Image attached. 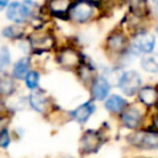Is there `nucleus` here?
I'll return each mask as SVG.
<instances>
[{
	"label": "nucleus",
	"mask_w": 158,
	"mask_h": 158,
	"mask_svg": "<svg viewBox=\"0 0 158 158\" xmlns=\"http://www.w3.org/2000/svg\"><path fill=\"white\" fill-rule=\"evenodd\" d=\"M118 85L126 95H133L141 85V77L135 70L125 72L118 79Z\"/></svg>",
	"instance_id": "obj_1"
},
{
	"label": "nucleus",
	"mask_w": 158,
	"mask_h": 158,
	"mask_svg": "<svg viewBox=\"0 0 158 158\" xmlns=\"http://www.w3.org/2000/svg\"><path fill=\"white\" fill-rule=\"evenodd\" d=\"M31 15V9L28 6V4H22V2H12L10 5H7V10H6V16L9 20L16 22V23H21L25 22L27 20V17Z\"/></svg>",
	"instance_id": "obj_2"
},
{
	"label": "nucleus",
	"mask_w": 158,
	"mask_h": 158,
	"mask_svg": "<svg viewBox=\"0 0 158 158\" xmlns=\"http://www.w3.org/2000/svg\"><path fill=\"white\" fill-rule=\"evenodd\" d=\"M128 139L132 144L141 148H146V149L158 148V133L137 132V133H133Z\"/></svg>",
	"instance_id": "obj_3"
},
{
	"label": "nucleus",
	"mask_w": 158,
	"mask_h": 158,
	"mask_svg": "<svg viewBox=\"0 0 158 158\" xmlns=\"http://www.w3.org/2000/svg\"><path fill=\"white\" fill-rule=\"evenodd\" d=\"M154 44H156L154 36H152L149 33H146V32H142V33H138L136 36L135 42H133V48H135L136 52L149 53L154 48Z\"/></svg>",
	"instance_id": "obj_4"
},
{
	"label": "nucleus",
	"mask_w": 158,
	"mask_h": 158,
	"mask_svg": "<svg viewBox=\"0 0 158 158\" xmlns=\"http://www.w3.org/2000/svg\"><path fill=\"white\" fill-rule=\"evenodd\" d=\"M69 15L77 22H84L93 15V6L88 2H84V1L78 2L70 9Z\"/></svg>",
	"instance_id": "obj_5"
},
{
	"label": "nucleus",
	"mask_w": 158,
	"mask_h": 158,
	"mask_svg": "<svg viewBox=\"0 0 158 158\" xmlns=\"http://www.w3.org/2000/svg\"><path fill=\"white\" fill-rule=\"evenodd\" d=\"M53 38L48 33H33L30 37V44L35 51L43 52L51 48Z\"/></svg>",
	"instance_id": "obj_6"
},
{
	"label": "nucleus",
	"mask_w": 158,
	"mask_h": 158,
	"mask_svg": "<svg viewBox=\"0 0 158 158\" xmlns=\"http://www.w3.org/2000/svg\"><path fill=\"white\" fill-rule=\"evenodd\" d=\"M110 84L104 77H98L93 84V95L96 100H102L107 96Z\"/></svg>",
	"instance_id": "obj_7"
},
{
	"label": "nucleus",
	"mask_w": 158,
	"mask_h": 158,
	"mask_svg": "<svg viewBox=\"0 0 158 158\" xmlns=\"http://www.w3.org/2000/svg\"><path fill=\"white\" fill-rule=\"evenodd\" d=\"M141 120H142V114L136 107H130L122 114V122L130 128L137 127L141 123Z\"/></svg>",
	"instance_id": "obj_8"
},
{
	"label": "nucleus",
	"mask_w": 158,
	"mask_h": 158,
	"mask_svg": "<svg viewBox=\"0 0 158 158\" xmlns=\"http://www.w3.org/2000/svg\"><path fill=\"white\" fill-rule=\"evenodd\" d=\"M94 110H95V106H94L93 102H85V104L80 105L79 107H77V109L72 112V115H73V117H74L77 121H79V122H85V121L89 118V116L94 112Z\"/></svg>",
	"instance_id": "obj_9"
},
{
	"label": "nucleus",
	"mask_w": 158,
	"mask_h": 158,
	"mask_svg": "<svg viewBox=\"0 0 158 158\" xmlns=\"http://www.w3.org/2000/svg\"><path fill=\"white\" fill-rule=\"evenodd\" d=\"M28 72H30V59L27 57H23L15 63L12 68V77L16 79H23Z\"/></svg>",
	"instance_id": "obj_10"
},
{
	"label": "nucleus",
	"mask_w": 158,
	"mask_h": 158,
	"mask_svg": "<svg viewBox=\"0 0 158 158\" xmlns=\"http://www.w3.org/2000/svg\"><path fill=\"white\" fill-rule=\"evenodd\" d=\"M30 105L36 111L44 112V110L47 107V99H46L44 94L41 91H33L30 95Z\"/></svg>",
	"instance_id": "obj_11"
},
{
	"label": "nucleus",
	"mask_w": 158,
	"mask_h": 158,
	"mask_svg": "<svg viewBox=\"0 0 158 158\" xmlns=\"http://www.w3.org/2000/svg\"><path fill=\"white\" fill-rule=\"evenodd\" d=\"M47 6L53 15H63L69 10L70 0H48Z\"/></svg>",
	"instance_id": "obj_12"
},
{
	"label": "nucleus",
	"mask_w": 158,
	"mask_h": 158,
	"mask_svg": "<svg viewBox=\"0 0 158 158\" xmlns=\"http://www.w3.org/2000/svg\"><path fill=\"white\" fill-rule=\"evenodd\" d=\"M139 100L146 105H153L158 100V91L152 86H146L139 90Z\"/></svg>",
	"instance_id": "obj_13"
},
{
	"label": "nucleus",
	"mask_w": 158,
	"mask_h": 158,
	"mask_svg": "<svg viewBox=\"0 0 158 158\" xmlns=\"http://www.w3.org/2000/svg\"><path fill=\"white\" fill-rule=\"evenodd\" d=\"M141 65L146 72L157 73L158 72V53L146 54L141 60Z\"/></svg>",
	"instance_id": "obj_14"
},
{
	"label": "nucleus",
	"mask_w": 158,
	"mask_h": 158,
	"mask_svg": "<svg viewBox=\"0 0 158 158\" xmlns=\"http://www.w3.org/2000/svg\"><path fill=\"white\" fill-rule=\"evenodd\" d=\"M125 105H126V101L121 96H118V95H111L106 100V102H105V107L109 111H111V112H118V111H121L125 107Z\"/></svg>",
	"instance_id": "obj_15"
},
{
	"label": "nucleus",
	"mask_w": 158,
	"mask_h": 158,
	"mask_svg": "<svg viewBox=\"0 0 158 158\" xmlns=\"http://www.w3.org/2000/svg\"><path fill=\"white\" fill-rule=\"evenodd\" d=\"M59 62H60V64H63L65 67H73V65L78 64L79 57L74 51L65 49L59 54Z\"/></svg>",
	"instance_id": "obj_16"
},
{
	"label": "nucleus",
	"mask_w": 158,
	"mask_h": 158,
	"mask_svg": "<svg viewBox=\"0 0 158 158\" xmlns=\"http://www.w3.org/2000/svg\"><path fill=\"white\" fill-rule=\"evenodd\" d=\"M130 6L136 16H144L148 12L147 0H130Z\"/></svg>",
	"instance_id": "obj_17"
},
{
	"label": "nucleus",
	"mask_w": 158,
	"mask_h": 158,
	"mask_svg": "<svg viewBox=\"0 0 158 158\" xmlns=\"http://www.w3.org/2000/svg\"><path fill=\"white\" fill-rule=\"evenodd\" d=\"M15 91V83L11 78L4 77L0 79V95L2 96H10Z\"/></svg>",
	"instance_id": "obj_18"
},
{
	"label": "nucleus",
	"mask_w": 158,
	"mask_h": 158,
	"mask_svg": "<svg viewBox=\"0 0 158 158\" xmlns=\"http://www.w3.org/2000/svg\"><path fill=\"white\" fill-rule=\"evenodd\" d=\"M81 143H83L84 149H85L86 152H90V151L95 149L94 146H96V144L99 143V138H98V136H96L94 132H86V135L84 136Z\"/></svg>",
	"instance_id": "obj_19"
},
{
	"label": "nucleus",
	"mask_w": 158,
	"mask_h": 158,
	"mask_svg": "<svg viewBox=\"0 0 158 158\" xmlns=\"http://www.w3.org/2000/svg\"><path fill=\"white\" fill-rule=\"evenodd\" d=\"M23 33V30L19 26V25H12V26H7L2 30V35L7 38H19L21 37Z\"/></svg>",
	"instance_id": "obj_20"
},
{
	"label": "nucleus",
	"mask_w": 158,
	"mask_h": 158,
	"mask_svg": "<svg viewBox=\"0 0 158 158\" xmlns=\"http://www.w3.org/2000/svg\"><path fill=\"white\" fill-rule=\"evenodd\" d=\"M109 47L114 51H121L125 47V37L121 35H114L109 38Z\"/></svg>",
	"instance_id": "obj_21"
},
{
	"label": "nucleus",
	"mask_w": 158,
	"mask_h": 158,
	"mask_svg": "<svg viewBox=\"0 0 158 158\" xmlns=\"http://www.w3.org/2000/svg\"><path fill=\"white\" fill-rule=\"evenodd\" d=\"M11 57H10V52L7 47H1L0 49V72H4L9 64H10Z\"/></svg>",
	"instance_id": "obj_22"
},
{
	"label": "nucleus",
	"mask_w": 158,
	"mask_h": 158,
	"mask_svg": "<svg viewBox=\"0 0 158 158\" xmlns=\"http://www.w3.org/2000/svg\"><path fill=\"white\" fill-rule=\"evenodd\" d=\"M38 80H40V75L37 72H28L27 75L25 77V83L28 89H36L38 85Z\"/></svg>",
	"instance_id": "obj_23"
},
{
	"label": "nucleus",
	"mask_w": 158,
	"mask_h": 158,
	"mask_svg": "<svg viewBox=\"0 0 158 158\" xmlns=\"http://www.w3.org/2000/svg\"><path fill=\"white\" fill-rule=\"evenodd\" d=\"M9 143H10V135H9L7 130L5 128L0 132V147L6 148V147H9Z\"/></svg>",
	"instance_id": "obj_24"
},
{
	"label": "nucleus",
	"mask_w": 158,
	"mask_h": 158,
	"mask_svg": "<svg viewBox=\"0 0 158 158\" xmlns=\"http://www.w3.org/2000/svg\"><path fill=\"white\" fill-rule=\"evenodd\" d=\"M9 122V117L5 115H0V132L6 128V125Z\"/></svg>",
	"instance_id": "obj_25"
},
{
	"label": "nucleus",
	"mask_w": 158,
	"mask_h": 158,
	"mask_svg": "<svg viewBox=\"0 0 158 158\" xmlns=\"http://www.w3.org/2000/svg\"><path fill=\"white\" fill-rule=\"evenodd\" d=\"M7 4H9V0H0V10L5 9L7 6Z\"/></svg>",
	"instance_id": "obj_26"
},
{
	"label": "nucleus",
	"mask_w": 158,
	"mask_h": 158,
	"mask_svg": "<svg viewBox=\"0 0 158 158\" xmlns=\"http://www.w3.org/2000/svg\"><path fill=\"white\" fill-rule=\"evenodd\" d=\"M1 109H2V101H1V99H0V111H1Z\"/></svg>",
	"instance_id": "obj_27"
},
{
	"label": "nucleus",
	"mask_w": 158,
	"mask_h": 158,
	"mask_svg": "<svg viewBox=\"0 0 158 158\" xmlns=\"http://www.w3.org/2000/svg\"><path fill=\"white\" fill-rule=\"evenodd\" d=\"M91 1H99V0H91Z\"/></svg>",
	"instance_id": "obj_28"
},
{
	"label": "nucleus",
	"mask_w": 158,
	"mask_h": 158,
	"mask_svg": "<svg viewBox=\"0 0 158 158\" xmlns=\"http://www.w3.org/2000/svg\"><path fill=\"white\" fill-rule=\"evenodd\" d=\"M157 12H158V5H157Z\"/></svg>",
	"instance_id": "obj_29"
},
{
	"label": "nucleus",
	"mask_w": 158,
	"mask_h": 158,
	"mask_svg": "<svg viewBox=\"0 0 158 158\" xmlns=\"http://www.w3.org/2000/svg\"><path fill=\"white\" fill-rule=\"evenodd\" d=\"M156 1H158V0H156Z\"/></svg>",
	"instance_id": "obj_30"
}]
</instances>
